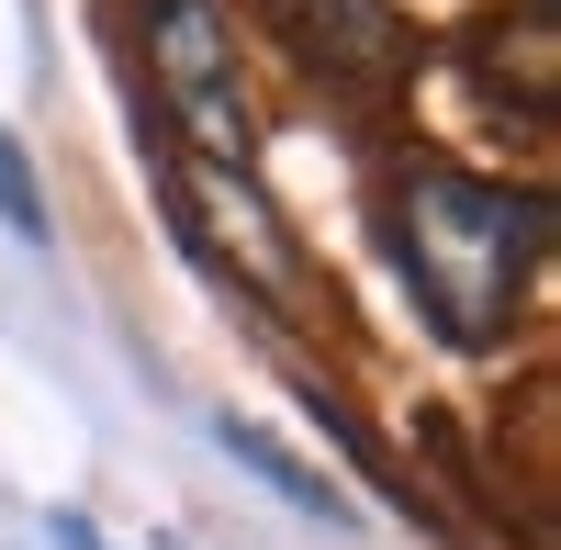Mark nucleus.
<instances>
[{
    "label": "nucleus",
    "instance_id": "f257e3e1",
    "mask_svg": "<svg viewBox=\"0 0 561 550\" xmlns=\"http://www.w3.org/2000/svg\"><path fill=\"white\" fill-rule=\"evenodd\" d=\"M382 237L415 314L449 337V348H494L517 326V293H528V259L550 237V203L539 192H494L472 169H404L393 203H382Z\"/></svg>",
    "mask_w": 561,
    "mask_h": 550
},
{
    "label": "nucleus",
    "instance_id": "f03ea898",
    "mask_svg": "<svg viewBox=\"0 0 561 550\" xmlns=\"http://www.w3.org/2000/svg\"><path fill=\"white\" fill-rule=\"evenodd\" d=\"M147 68L169 90V113L192 124L203 169H248V102H237V45H225L214 0H147Z\"/></svg>",
    "mask_w": 561,
    "mask_h": 550
},
{
    "label": "nucleus",
    "instance_id": "7ed1b4c3",
    "mask_svg": "<svg viewBox=\"0 0 561 550\" xmlns=\"http://www.w3.org/2000/svg\"><path fill=\"white\" fill-rule=\"evenodd\" d=\"M214 449H225V461H237V472H259V483L280 494V506H304L314 528H348V494L325 483V472L304 461V449H280L270 427H248V416H214Z\"/></svg>",
    "mask_w": 561,
    "mask_h": 550
},
{
    "label": "nucleus",
    "instance_id": "20e7f679",
    "mask_svg": "<svg viewBox=\"0 0 561 550\" xmlns=\"http://www.w3.org/2000/svg\"><path fill=\"white\" fill-rule=\"evenodd\" d=\"M270 12L293 23V45L325 57V68H393V12L382 0H270Z\"/></svg>",
    "mask_w": 561,
    "mask_h": 550
},
{
    "label": "nucleus",
    "instance_id": "39448f33",
    "mask_svg": "<svg viewBox=\"0 0 561 550\" xmlns=\"http://www.w3.org/2000/svg\"><path fill=\"white\" fill-rule=\"evenodd\" d=\"M0 225H12L23 248H45V192H34V169L12 147V124H0Z\"/></svg>",
    "mask_w": 561,
    "mask_h": 550
},
{
    "label": "nucleus",
    "instance_id": "423d86ee",
    "mask_svg": "<svg viewBox=\"0 0 561 550\" xmlns=\"http://www.w3.org/2000/svg\"><path fill=\"white\" fill-rule=\"evenodd\" d=\"M45 539H57V550H102V528H90V517H68V506L45 517Z\"/></svg>",
    "mask_w": 561,
    "mask_h": 550
}]
</instances>
